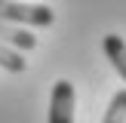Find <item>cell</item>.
<instances>
[{
  "mask_svg": "<svg viewBox=\"0 0 126 123\" xmlns=\"http://www.w3.org/2000/svg\"><path fill=\"white\" fill-rule=\"evenodd\" d=\"M0 43L9 46V49H16V52H22V49H34V46H37V37L31 34V31L18 28V25L0 22Z\"/></svg>",
  "mask_w": 126,
  "mask_h": 123,
  "instance_id": "3",
  "label": "cell"
},
{
  "mask_svg": "<svg viewBox=\"0 0 126 123\" xmlns=\"http://www.w3.org/2000/svg\"><path fill=\"white\" fill-rule=\"evenodd\" d=\"M0 22L6 25H31V28H49L55 12L43 3H18V0H0Z\"/></svg>",
  "mask_w": 126,
  "mask_h": 123,
  "instance_id": "1",
  "label": "cell"
},
{
  "mask_svg": "<svg viewBox=\"0 0 126 123\" xmlns=\"http://www.w3.org/2000/svg\"><path fill=\"white\" fill-rule=\"evenodd\" d=\"M102 123H126V89L114 92V98H111L108 111H105V120Z\"/></svg>",
  "mask_w": 126,
  "mask_h": 123,
  "instance_id": "5",
  "label": "cell"
},
{
  "mask_svg": "<svg viewBox=\"0 0 126 123\" xmlns=\"http://www.w3.org/2000/svg\"><path fill=\"white\" fill-rule=\"evenodd\" d=\"M49 123H74V83L55 80L49 98Z\"/></svg>",
  "mask_w": 126,
  "mask_h": 123,
  "instance_id": "2",
  "label": "cell"
},
{
  "mask_svg": "<svg viewBox=\"0 0 126 123\" xmlns=\"http://www.w3.org/2000/svg\"><path fill=\"white\" fill-rule=\"evenodd\" d=\"M0 68H6V71H12V74H22L25 68H28V62L22 59V52H16V49H9V46L0 43Z\"/></svg>",
  "mask_w": 126,
  "mask_h": 123,
  "instance_id": "6",
  "label": "cell"
},
{
  "mask_svg": "<svg viewBox=\"0 0 126 123\" xmlns=\"http://www.w3.org/2000/svg\"><path fill=\"white\" fill-rule=\"evenodd\" d=\"M102 46H105L108 62L117 68V74L126 80V40H123V37H117V34H108V37L102 40Z\"/></svg>",
  "mask_w": 126,
  "mask_h": 123,
  "instance_id": "4",
  "label": "cell"
}]
</instances>
